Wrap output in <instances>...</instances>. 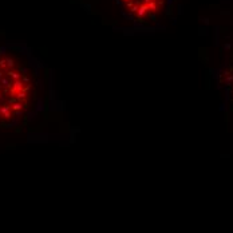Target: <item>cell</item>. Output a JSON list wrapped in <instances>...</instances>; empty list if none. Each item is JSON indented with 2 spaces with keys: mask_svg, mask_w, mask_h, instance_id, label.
I'll return each instance as SVG.
<instances>
[{
  "mask_svg": "<svg viewBox=\"0 0 233 233\" xmlns=\"http://www.w3.org/2000/svg\"><path fill=\"white\" fill-rule=\"evenodd\" d=\"M122 10L137 22L153 19L162 11L165 0H116Z\"/></svg>",
  "mask_w": 233,
  "mask_h": 233,
  "instance_id": "cell-1",
  "label": "cell"
}]
</instances>
